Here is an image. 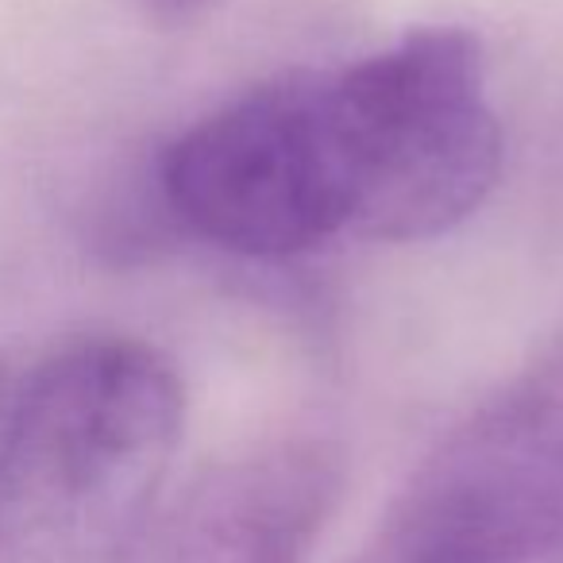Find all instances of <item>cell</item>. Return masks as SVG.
Returning <instances> with one entry per match:
<instances>
[{"label":"cell","mask_w":563,"mask_h":563,"mask_svg":"<svg viewBox=\"0 0 563 563\" xmlns=\"http://www.w3.org/2000/svg\"><path fill=\"white\" fill-rule=\"evenodd\" d=\"M158 189L201 240L290 258L352 232V170L332 70H298L220 104L166 147Z\"/></svg>","instance_id":"3"},{"label":"cell","mask_w":563,"mask_h":563,"mask_svg":"<svg viewBox=\"0 0 563 563\" xmlns=\"http://www.w3.org/2000/svg\"><path fill=\"white\" fill-rule=\"evenodd\" d=\"M332 101L352 170V235L432 240L498 186L501 128L483 51L463 27H417L340 66Z\"/></svg>","instance_id":"2"},{"label":"cell","mask_w":563,"mask_h":563,"mask_svg":"<svg viewBox=\"0 0 563 563\" xmlns=\"http://www.w3.org/2000/svg\"><path fill=\"white\" fill-rule=\"evenodd\" d=\"M143 4H147V12L158 24H186V20H194L209 0H143Z\"/></svg>","instance_id":"7"},{"label":"cell","mask_w":563,"mask_h":563,"mask_svg":"<svg viewBox=\"0 0 563 563\" xmlns=\"http://www.w3.org/2000/svg\"><path fill=\"white\" fill-rule=\"evenodd\" d=\"M383 525L437 563L563 555V344L448 432Z\"/></svg>","instance_id":"4"},{"label":"cell","mask_w":563,"mask_h":563,"mask_svg":"<svg viewBox=\"0 0 563 563\" xmlns=\"http://www.w3.org/2000/svg\"><path fill=\"white\" fill-rule=\"evenodd\" d=\"M344 494L329 444L282 440L197 471L120 563H309Z\"/></svg>","instance_id":"5"},{"label":"cell","mask_w":563,"mask_h":563,"mask_svg":"<svg viewBox=\"0 0 563 563\" xmlns=\"http://www.w3.org/2000/svg\"><path fill=\"white\" fill-rule=\"evenodd\" d=\"M186 386L158 347L89 336L0 401V563H120L163 501Z\"/></svg>","instance_id":"1"},{"label":"cell","mask_w":563,"mask_h":563,"mask_svg":"<svg viewBox=\"0 0 563 563\" xmlns=\"http://www.w3.org/2000/svg\"><path fill=\"white\" fill-rule=\"evenodd\" d=\"M347 563H437V560L424 555L417 544H409L406 537H398V532L383 525V529L363 544V552L352 555Z\"/></svg>","instance_id":"6"}]
</instances>
